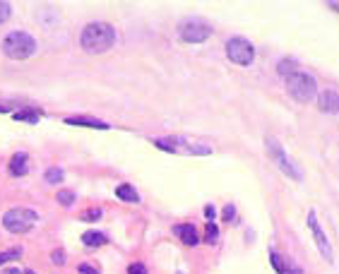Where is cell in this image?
I'll return each mask as SVG.
<instances>
[{"mask_svg":"<svg viewBox=\"0 0 339 274\" xmlns=\"http://www.w3.org/2000/svg\"><path fill=\"white\" fill-rule=\"evenodd\" d=\"M113 44H116V29L106 22L87 24L82 36H79V46L84 48L87 53H103Z\"/></svg>","mask_w":339,"mask_h":274,"instance_id":"1","label":"cell"},{"mask_svg":"<svg viewBox=\"0 0 339 274\" xmlns=\"http://www.w3.org/2000/svg\"><path fill=\"white\" fill-rule=\"evenodd\" d=\"M154 147L164 149V152H174V154H185V157H209L212 147L202 144V142L188 140V137H154Z\"/></svg>","mask_w":339,"mask_h":274,"instance_id":"2","label":"cell"},{"mask_svg":"<svg viewBox=\"0 0 339 274\" xmlns=\"http://www.w3.org/2000/svg\"><path fill=\"white\" fill-rule=\"evenodd\" d=\"M3 53L10 60H27L29 55L36 53V39L27 32H10L3 39Z\"/></svg>","mask_w":339,"mask_h":274,"instance_id":"3","label":"cell"},{"mask_svg":"<svg viewBox=\"0 0 339 274\" xmlns=\"http://www.w3.org/2000/svg\"><path fill=\"white\" fill-rule=\"evenodd\" d=\"M286 92L296 99L299 103H308L313 101L317 94V82L313 75L308 72H293L286 77Z\"/></svg>","mask_w":339,"mask_h":274,"instance_id":"4","label":"cell"},{"mask_svg":"<svg viewBox=\"0 0 339 274\" xmlns=\"http://www.w3.org/2000/svg\"><path fill=\"white\" fill-rule=\"evenodd\" d=\"M39 214L34 209H27V207H12L3 214V226L8 228L10 234H27L29 228L36 224Z\"/></svg>","mask_w":339,"mask_h":274,"instance_id":"5","label":"cell"},{"mask_svg":"<svg viewBox=\"0 0 339 274\" xmlns=\"http://www.w3.org/2000/svg\"><path fill=\"white\" fill-rule=\"evenodd\" d=\"M265 144H267L269 159H272V161H274V164L282 168V173H284V176H289L291 180H299V183H301V180H303V173L296 168V164H293L291 159L286 157V152L282 149V144H279L274 137H267V140H265Z\"/></svg>","mask_w":339,"mask_h":274,"instance_id":"6","label":"cell"},{"mask_svg":"<svg viewBox=\"0 0 339 274\" xmlns=\"http://www.w3.org/2000/svg\"><path fill=\"white\" fill-rule=\"evenodd\" d=\"M226 55H229L231 63L245 68L255 60V46L243 36H234V39L226 41Z\"/></svg>","mask_w":339,"mask_h":274,"instance_id":"7","label":"cell"},{"mask_svg":"<svg viewBox=\"0 0 339 274\" xmlns=\"http://www.w3.org/2000/svg\"><path fill=\"white\" fill-rule=\"evenodd\" d=\"M308 228H310V234H313V241H315V245H317V250H320V255H323L327 262H334V252H332V245H330V241H327V234H325L323 226H320V221H317L315 209L308 212Z\"/></svg>","mask_w":339,"mask_h":274,"instance_id":"8","label":"cell"},{"mask_svg":"<svg viewBox=\"0 0 339 274\" xmlns=\"http://www.w3.org/2000/svg\"><path fill=\"white\" fill-rule=\"evenodd\" d=\"M181 39L185 44H202V41L209 39V34H212V27L202 19H188V22L181 24Z\"/></svg>","mask_w":339,"mask_h":274,"instance_id":"9","label":"cell"},{"mask_svg":"<svg viewBox=\"0 0 339 274\" xmlns=\"http://www.w3.org/2000/svg\"><path fill=\"white\" fill-rule=\"evenodd\" d=\"M269 262H272V267H274L279 274H303V272H301V267L296 265L293 260L279 255L277 250H269Z\"/></svg>","mask_w":339,"mask_h":274,"instance_id":"10","label":"cell"},{"mask_svg":"<svg viewBox=\"0 0 339 274\" xmlns=\"http://www.w3.org/2000/svg\"><path fill=\"white\" fill-rule=\"evenodd\" d=\"M317 109L325 111V113H334V111H339V94L337 92H332V89L323 92V94L317 96Z\"/></svg>","mask_w":339,"mask_h":274,"instance_id":"11","label":"cell"},{"mask_svg":"<svg viewBox=\"0 0 339 274\" xmlns=\"http://www.w3.org/2000/svg\"><path fill=\"white\" fill-rule=\"evenodd\" d=\"M29 157H27V152H17L15 157L10 159V173L12 176H27V171H29Z\"/></svg>","mask_w":339,"mask_h":274,"instance_id":"12","label":"cell"},{"mask_svg":"<svg viewBox=\"0 0 339 274\" xmlns=\"http://www.w3.org/2000/svg\"><path fill=\"white\" fill-rule=\"evenodd\" d=\"M174 234L178 236V238H181L185 245H197V241H200V238H197V231H195V226H193V224H178V226L174 228Z\"/></svg>","mask_w":339,"mask_h":274,"instance_id":"13","label":"cell"},{"mask_svg":"<svg viewBox=\"0 0 339 274\" xmlns=\"http://www.w3.org/2000/svg\"><path fill=\"white\" fill-rule=\"evenodd\" d=\"M68 125H79V128H99V130H109V123L96 120V118H84V116H75V118H65Z\"/></svg>","mask_w":339,"mask_h":274,"instance_id":"14","label":"cell"},{"mask_svg":"<svg viewBox=\"0 0 339 274\" xmlns=\"http://www.w3.org/2000/svg\"><path fill=\"white\" fill-rule=\"evenodd\" d=\"M82 243L87 248H99V245H106L109 238H106V234H99V231H87V234H82Z\"/></svg>","mask_w":339,"mask_h":274,"instance_id":"15","label":"cell"},{"mask_svg":"<svg viewBox=\"0 0 339 274\" xmlns=\"http://www.w3.org/2000/svg\"><path fill=\"white\" fill-rule=\"evenodd\" d=\"M44 116L39 109H19L15 111V120L19 123H39V118Z\"/></svg>","mask_w":339,"mask_h":274,"instance_id":"16","label":"cell"},{"mask_svg":"<svg viewBox=\"0 0 339 274\" xmlns=\"http://www.w3.org/2000/svg\"><path fill=\"white\" fill-rule=\"evenodd\" d=\"M116 197L123 200V202H140V195H137V190L133 185H118L116 188Z\"/></svg>","mask_w":339,"mask_h":274,"instance_id":"17","label":"cell"},{"mask_svg":"<svg viewBox=\"0 0 339 274\" xmlns=\"http://www.w3.org/2000/svg\"><path fill=\"white\" fill-rule=\"evenodd\" d=\"M277 72H279L282 77H289V75H293V72H296V60H293V58H282V60H279V65H277Z\"/></svg>","mask_w":339,"mask_h":274,"instance_id":"18","label":"cell"},{"mask_svg":"<svg viewBox=\"0 0 339 274\" xmlns=\"http://www.w3.org/2000/svg\"><path fill=\"white\" fill-rule=\"evenodd\" d=\"M55 200L63 204V207H72V202H75V193H72V190H58V197H55Z\"/></svg>","mask_w":339,"mask_h":274,"instance_id":"19","label":"cell"},{"mask_svg":"<svg viewBox=\"0 0 339 274\" xmlns=\"http://www.w3.org/2000/svg\"><path fill=\"white\" fill-rule=\"evenodd\" d=\"M79 219H82V221H99V219H101V209H99V207H92V209L82 212V214H79Z\"/></svg>","mask_w":339,"mask_h":274,"instance_id":"20","label":"cell"},{"mask_svg":"<svg viewBox=\"0 0 339 274\" xmlns=\"http://www.w3.org/2000/svg\"><path fill=\"white\" fill-rule=\"evenodd\" d=\"M44 178H46V183H60V180H63V171H60V168H55V166H51Z\"/></svg>","mask_w":339,"mask_h":274,"instance_id":"21","label":"cell"},{"mask_svg":"<svg viewBox=\"0 0 339 274\" xmlns=\"http://www.w3.org/2000/svg\"><path fill=\"white\" fill-rule=\"evenodd\" d=\"M217 238H219V228H217V224H207V228H205V241L207 243H217Z\"/></svg>","mask_w":339,"mask_h":274,"instance_id":"22","label":"cell"},{"mask_svg":"<svg viewBox=\"0 0 339 274\" xmlns=\"http://www.w3.org/2000/svg\"><path fill=\"white\" fill-rule=\"evenodd\" d=\"M22 255V248H12V250H5L0 252V265H5V262H10V260H15Z\"/></svg>","mask_w":339,"mask_h":274,"instance_id":"23","label":"cell"},{"mask_svg":"<svg viewBox=\"0 0 339 274\" xmlns=\"http://www.w3.org/2000/svg\"><path fill=\"white\" fill-rule=\"evenodd\" d=\"M10 15H12V8H10V3H0V24L5 22Z\"/></svg>","mask_w":339,"mask_h":274,"instance_id":"24","label":"cell"},{"mask_svg":"<svg viewBox=\"0 0 339 274\" xmlns=\"http://www.w3.org/2000/svg\"><path fill=\"white\" fill-rule=\"evenodd\" d=\"M128 274H147V267L142 262H133V265L128 267Z\"/></svg>","mask_w":339,"mask_h":274,"instance_id":"25","label":"cell"},{"mask_svg":"<svg viewBox=\"0 0 339 274\" xmlns=\"http://www.w3.org/2000/svg\"><path fill=\"white\" fill-rule=\"evenodd\" d=\"M234 217H236V207H234V204H226V207H224V219L231 221Z\"/></svg>","mask_w":339,"mask_h":274,"instance_id":"26","label":"cell"},{"mask_svg":"<svg viewBox=\"0 0 339 274\" xmlns=\"http://www.w3.org/2000/svg\"><path fill=\"white\" fill-rule=\"evenodd\" d=\"M77 269H79V274H99V269H94L92 265H79Z\"/></svg>","mask_w":339,"mask_h":274,"instance_id":"27","label":"cell"},{"mask_svg":"<svg viewBox=\"0 0 339 274\" xmlns=\"http://www.w3.org/2000/svg\"><path fill=\"white\" fill-rule=\"evenodd\" d=\"M205 217H207V219H209V221H212L214 217H217V209H214L212 204H207V207H205Z\"/></svg>","mask_w":339,"mask_h":274,"instance_id":"28","label":"cell"},{"mask_svg":"<svg viewBox=\"0 0 339 274\" xmlns=\"http://www.w3.org/2000/svg\"><path fill=\"white\" fill-rule=\"evenodd\" d=\"M53 262H55V265H63V262H65V255H63L60 250H55V252H53Z\"/></svg>","mask_w":339,"mask_h":274,"instance_id":"29","label":"cell"},{"mask_svg":"<svg viewBox=\"0 0 339 274\" xmlns=\"http://www.w3.org/2000/svg\"><path fill=\"white\" fill-rule=\"evenodd\" d=\"M327 8H332V10H337L339 12V3L337 0H327Z\"/></svg>","mask_w":339,"mask_h":274,"instance_id":"30","label":"cell"},{"mask_svg":"<svg viewBox=\"0 0 339 274\" xmlns=\"http://www.w3.org/2000/svg\"><path fill=\"white\" fill-rule=\"evenodd\" d=\"M3 274H24V272H19V269H5Z\"/></svg>","mask_w":339,"mask_h":274,"instance_id":"31","label":"cell"},{"mask_svg":"<svg viewBox=\"0 0 339 274\" xmlns=\"http://www.w3.org/2000/svg\"><path fill=\"white\" fill-rule=\"evenodd\" d=\"M5 111H8V106H0V113H5Z\"/></svg>","mask_w":339,"mask_h":274,"instance_id":"32","label":"cell"},{"mask_svg":"<svg viewBox=\"0 0 339 274\" xmlns=\"http://www.w3.org/2000/svg\"><path fill=\"white\" fill-rule=\"evenodd\" d=\"M24 274H36V272H32V269H29V272H24Z\"/></svg>","mask_w":339,"mask_h":274,"instance_id":"33","label":"cell"}]
</instances>
